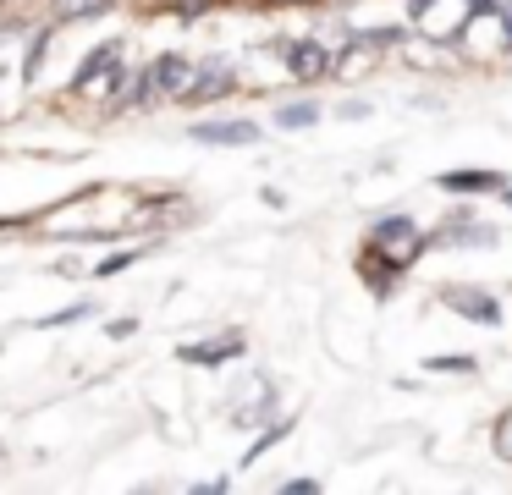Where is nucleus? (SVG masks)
I'll list each match as a JSON object with an SVG mask.
<instances>
[{
	"label": "nucleus",
	"instance_id": "f257e3e1",
	"mask_svg": "<svg viewBox=\"0 0 512 495\" xmlns=\"http://www.w3.org/2000/svg\"><path fill=\"white\" fill-rule=\"evenodd\" d=\"M364 248H375L380 259H391L402 275H408L413 264L430 253V231H424L413 215H380L375 226L364 231Z\"/></svg>",
	"mask_w": 512,
	"mask_h": 495
},
{
	"label": "nucleus",
	"instance_id": "f03ea898",
	"mask_svg": "<svg viewBox=\"0 0 512 495\" xmlns=\"http://www.w3.org/2000/svg\"><path fill=\"white\" fill-rule=\"evenodd\" d=\"M237 66L226 61V55H204V61H193V83H188V94L177 99V105H221V99H232L237 94Z\"/></svg>",
	"mask_w": 512,
	"mask_h": 495
},
{
	"label": "nucleus",
	"instance_id": "7ed1b4c3",
	"mask_svg": "<svg viewBox=\"0 0 512 495\" xmlns=\"http://www.w3.org/2000/svg\"><path fill=\"white\" fill-rule=\"evenodd\" d=\"M331 44L325 39H287L281 44V66H287V77L298 88H314V83H325L331 77Z\"/></svg>",
	"mask_w": 512,
	"mask_h": 495
},
{
	"label": "nucleus",
	"instance_id": "20e7f679",
	"mask_svg": "<svg viewBox=\"0 0 512 495\" xmlns=\"http://www.w3.org/2000/svg\"><path fill=\"white\" fill-rule=\"evenodd\" d=\"M496 242H501V231L485 226V220H479L474 209H463V204L430 231V248H496Z\"/></svg>",
	"mask_w": 512,
	"mask_h": 495
},
{
	"label": "nucleus",
	"instance_id": "39448f33",
	"mask_svg": "<svg viewBox=\"0 0 512 495\" xmlns=\"http://www.w3.org/2000/svg\"><path fill=\"white\" fill-rule=\"evenodd\" d=\"M435 303H441V308H452V314H463V319H474V325H485V330H496V325H501V303L485 292V286L446 281L441 292H435Z\"/></svg>",
	"mask_w": 512,
	"mask_h": 495
},
{
	"label": "nucleus",
	"instance_id": "423d86ee",
	"mask_svg": "<svg viewBox=\"0 0 512 495\" xmlns=\"http://www.w3.org/2000/svg\"><path fill=\"white\" fill-rule=\"evenodd\" d=\"M155 77H149V66H127L122 61V77H116L111 99H105V116H133V110H149L155 105Z\"/></svg>",
	"mask_w": 512,
	"mask_h": 495
},
{
	"label": "nucleus",
	"instance_id": "0eeeda50",
	"mask_svg": "<svg viewBox=\"0 0 512 495\" xmlns=\"http://www.w3.org/2000/svg\"><path fill=\"white\" fill-rule=\"evenodd\" d=\"M380 55H386L380 44H369L358 28H347L342 33V50L331 55V77H336V83H358V77H369L380 66Z\"/></svg>",
	"mask_w": 512,
	"mask_h": 495
},
{
	"label": "nucleus",
	"instance_id": "6e6552de",
	"mask_svg": "<svg viewBox=\"0 0 512 495\" xmlns=\"http://www.w3.org/2000/svg\"><path fill=\"white\" fill-rule=\"evenodd\" d=\"M243 352H248V336H243V330H221V336H210V341H182L177 358L193 363V369H226V363L243 358Z\"/></svg>",
	"mask_w": 512,
	"mask_h": 495
},
{
	"label": "nucleus",
	"instance_id": "1a4fd4ad",
	"mask_svg": "<svg viewBox=\"0 0 512 495\" xmlns=\"http://www.w3.org/2000/svg\"><path fill=\"white\" fill-rule=\"evenodd\" d=\"M193 143H210V149H248L259 143V121L248 116H226V121H193Z\"/></svg>",
	"mask_w": 512,
	"mask_h": 495
},
{
	"label": "nucleus",
	"instance_id": "9d476101",
	"mask_svg": "<svg viewBox=\"0 0 512 495\" xmlns=\"http://www.w3.org/2000/svg\"><path fill=\"white\" fill-rule=\"evenodd\" d=\"M149 77H155V94L177 105V99L188 94V83H193V61L182 50H166V55H155V61H149Z\"/></svg>",
	"mask_w": 512,
	"mask_h": 495
},
{
	"label": "nucleus",
	"instance_id": "9b49d317",
	"mask_svg": "<svg viewBox=\"0 0 512 495\" xmlns=\"http://www.w3.org/2000/svg\"><path fill=\"white\" fill-rule=\"evenodd\" d=\"M358 281L369 286V297H380V303H391L402 286V270L391 259H380L375 248H358Z\"/></svg>",
	"mask_w": 512,
	"mask_h": 495
},
{
	"label": "nucleus",
	"instance_id": "f8f14e48",
	"mask_svg": "<svg viewBox=\"0 0 512 495\" xmlns=\"http://www.w3.org/2000/svg\"><path fill=\"white\" fill-rule=\"evenodd\" d=\"M435 187L452 193V198H490V193L507 187V176H501V171H441V176H435Z\"/></svg>",
	"mask_w": 512,
	"mask_h": 495
},
{
	"label": "nucleus",
	"instance_id": "ddd939ff",
	"mask_svg": "<svg viewBox=\"0 0 512 495\" xmlns=\"http://www.w3.org/2000/svg\"><path fill=\"white\" fill-rule=\"evenodd\" d=\"M320 116H325L320 99H287L281 110H270V127H281V132H309V127H320Z\"/></svg>",
	"mask_w": 512,
	"mask_h": 495
},
{
	"label": "nucleus",
	"instance_id": "4468645a",
	"mask_svg": "<svg viewBox=\"0 0 512 495\" xmlns=\"http://www.w3.org/2000/svg\"><path fill=\"white\" fill-rule=\"evenodd\" d=\"M116 0H45V17L56 22V28H72V22H94L105 17Z\"/></svg>",
	"mask_w": 512,
	"mask_h": 495
},
{
	"label": "nucleus",
	"instance_id": "2eb2a0df",
	"mask_svg": "<svg viewBox=\"0 0 512 495\" xmlns=\"http://www.w3.org/2000/svg\"><path fill=\"white\" fill-rule=\"evenodd\" d=\"M292 424H298V418H276V424H259V435H254V446L243 451V468H254L259 457H265L270 446H281V440L292 435Z\"/></svg>",
	"mask_w": 512,
	"mask_h": 495
},
{
	"label": "nucleus",
	"instance_id": "dca6fc26",
	"mask_svg": "<svg viewBox=\"0 0 512 495\" xmlns=\"http://www.w3.org/2000/svg\"><path fill=\"white\" fill-rule=\"evenodd\" d=\"M430 374H479V358L474 352H441V358H424Z\"/></svg>",
	"mask_w": 512,
	"mask_h": 495
},
{
	"label": "nucleus",
	"instance_id": "f3484780",
	"mask_svg": "<svg viewBox=\"0 0 512 495\" xmlns=\"http://www.w3.org/2000/svg\"><path fill=\"white\" fill-rule=\"evenodd\" d=\"M490 451H496V462L512 468V407H501L496 424H490Z\"/></svg>",
	"mask_w": 512,
	"mask_h": 495
},
{
	"label": "nucleus",
	"instance_id": "a211bd4d",
	"mask_svg": "<svg viewBox=\"0 0 512 495\" xmlns=\"http://www.w3.org/2000/svg\"><path fill=\"white\" fill-rule=\"evenodd\" d=\"M155 6L166 11V17H177V22H199L204 11H215L221 0H155Z\"/></svg>",
	"mask_w": 512,
	"mask_h": 495
},
{
	"label": "nucleus",
	"instance_id": "6ab92c4d",
	"mask_svg": "<svg viewBox=\"0 0 512 495\" xmlns=\"http://www.w3.org/2000/svg\"><path fill=\"white\" fill-rule=\"evenodd\" d=\"M144 253H149V242H138V248H122V253H111V259H100V264H94V275H100V281H105V275H122L127 264H138Z\"/></svg>",
	"mask_w": 512,
	"mask_h": 495
},
{
	"label": "nucleus",
	"instance_id": "aec40b11",
	"mask_svg": "<svg viewBox=\"0 0 512 495\" xmlns=\"http://www.w3.org/2000/svg\"><path fill=\"white\" fill-rule=\"evenodd\" d=\"M94 314V303H67V308H56V314H45L39 319V330H61V325H78V319H89Z\"/></svg>",
	"mask_w": 512,
	"mask_h": 495
},
{
	"label": "nucleus",
	"instance_id": "412c9836",
	"mask_svg": "<svg viewBox=\"0 0 512 495\" xmlns=\"http://www.w3.org/2000/svg\"><path fill=\"white\" fill-rule=\"evenodd\" d=\"M265 11H309V6H325V0H259Z\"/></svg>",
	"mask_w": 512,
	"mask_h": 495
},
{
	"label": "nucleus",
	"instance_id": "4be33fe9",
	"mask_svg": "<svg viewBox=\"0 0 512 495\" xmlns=\"http://www.w3.org/2000/svg\"><path fill=\"white\" fill-rule=\"evenodd\" d=\"M336 116H342V121H364L369 105H364V99H342V105H336Z\"/></svg>",
	"mask_w": 512,
	"mask_h": 495
},
{
	"label": "nucleus",
	"instance_id": "5701e85b",
	"mask_svg": "<svg viewBox=\"0 0 512 495\" xmlns=\"http://www.w3.org/2000/svg\"><path fill=\"white\" fill-rule=\"evenodd\" d=\"M133 330H138V319H111V325H105V336H111V341H127V336H133Z\"/></svg>",
	"mask_w": 512,
	"mask_h": 495
},
{
	"label": "nucleus",
	"instance_id": "b1692460",
	"mask_svg": "<svg viewBox=\"0 0 512 495\" xmlns=\"http://www.w3.org/2000/svg\"><path fill=\"white\" fill-rule=\"evenodd\" d=\"M281 495H320V479H287Z\"/></svg>",
	"mask_w": 512,
	"mask_h": 495
},
{
	"label": "nucleus",
	"instance_id": "393cba45",
	"mask_svg": "<svg viewBox=\"0 0 512 495\" xmlns=\"http://www.w3.org/2000/svg\"><path fill=\"white\" fill-rule=\"evenodd\" d=\"M501 0H463V11H474V17H485V11H496Z\"/></svg>",
	"mask_w": 512,
	"mask_h": 495
},
{
	"label": "nucleus",
	"instance_id": "a878e982",
	"mask_svg": "<svg viewBox=\"0 0 512 495\" xmlns=\"http://www.w3.org/2000/svg\"><path fill=\"white\" fill-rule=\"evenodd\" d=\"M501 204H507V209H512V182H507V187H501Z\"/></svg>",
	"mask_w": 512,
	"mask_h": 495
},
{
	"label": "nucleus",
	"instance_id": "bb28decb",
	"mask_svg": "<svg viewBox=\"0 0 512 495\" xmlns=\"http://www.w3.org/2000/svg\"><path fill=\"white\" fill-rule=\"evenodd\" d=\"M6 6H12V11H17V0H0V11H6Z\"/></svg>",
	"mask_w": 512,
	"mask_h": 495
},
{
	"label": "nucleus",
	"instance_id": "cd10ccee",
	"mask_svg": "<svg viewBox=\"0 0 512 495\" xmlns=\"http://www.w3.org/2000/svg\"><path fill=\"white\" fill-rule=\"evenodd\" d=\"M0 127H6V116H0Z\"/></svg>",
	"mask_w": 512,
	"mask_h": 495
}]
</instances>
